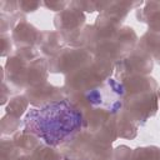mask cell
Wrapping results in <instances>:
<instances>
[{
    "mask_svg": "<svg viewBox=\"0 0 160 160\" xmlns=\"http://www.w3.org/2000/svg\"><path fill=\"white\" fill-rule=\"evenodd\" d=\"M24 125L28 132L46 145L56 146L82 128L84 116L69 100H56L30 109Z\"/></svg>",
    "mask_w": 160,
    "mask_h": 160,
    "instance_id": "obj_1",
    "label": "cell"
},
{
    "mask_svg": "<svg viewBox=\"0 0 160 160\" xmlns=\"http://www.w3.org/2000/svg\"><path fill=\"white\" fill-rule=\"evenodd\" d=\"M88 102L94 108H100L108 112H118L122 108L125 88L115 79H106L101 85L86 92Z\"/></svg>",
    "mask_w": 160,
    "mask_h": 160,
    "instance_id": "obj_2",
    "label": "cell"
}]
</instances>
